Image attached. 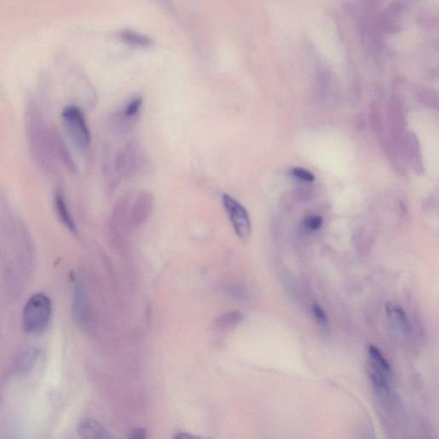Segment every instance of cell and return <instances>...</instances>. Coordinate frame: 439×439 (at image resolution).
Instances as JSON below:
<instances>
[{
  "label": "cell",
  "instance_id": "obj_1",
  "mask_svg": "<svg viewBox=\"0 0 439 439\" xmlns=\"http://www.w3.org/2000/svg\"><path fill=\"white\" fill-rule=\"evenodd\" d=\"M36 106H29L26 112V128L30 149L38 164L44 169L54 166L55 156L52 151L51 132L48 130Z\"/></svg>",
  "mask_w": 439,
  "mask_h": 439
},
{
  "label": "cell",
  "instance_id": "obj_2",
  "mask_svg": "<svg viewBox=\"0 0 439 439\" xmlns=\"http://www.w3.org/2000/svg\"><path fill=\"white\" fill-rule=\"evenodd\" d=\"M52 315L50 298L43 294H34L24 310V329L28 333H40L47 328Z\"/></svg>",
  "mask_w": 439,
  "mask_h": 439
},
{
  "label": "cell",
  "instance_id": "obj_3",
  "mask_svg": "<svg viewBox=\"0 0 439 439\" xmlns=\"http://www.w3.org/2000/svg\"><path fill=\"white\" fill-rule=\"evenodd\" d=\"M62 120L64 130L73 145L79 150L87 149L92 141V135L81 109L68 106L63 110Z\"/></svg>",
  "mask_w": 439,
  "mask_h": 439
},
{
  "label": "cell",
  "instance_id": "obj_4",
  "mask_svg": "<svg viewBox=\"0 0 439 439\" xmlns=\"http://www.w3.org/2000/svg\"><path fill=\"white\" fill-rule=\"evenodd\" d=\"M222 203L238 237L242 241H247L252 232L251 220L247 210L228 194L223 195Z\"/></svg>",
  "mask_w": 439,
  "mask_h": 439
},
{
  "label": "cell",
  "instance_id": "obj_5",
  "mask_svg": "<svg viewBox=\"0 0 439 439\" xmlns=\"http://www.w3.org/2000/svg\"><path fill=\"white\" fill-rule=\"evenodd\" d=\"M154 196L150 192L139 193L127 213V226L138 229L145 224L152 212Z\"/></svg>",
  "mask_w": 439,
  "mask_h": 439
},
{
  "label": "cell",
  "instance_id": "obj_6",
  "mask_svg": "<svg viewBox=\"0 0 439 439\" xmlns=\"http://www.w3.org/2000/svg\"><path fill=\"white\" fill-rule=\"evenodd\" d=\"M50 132L52 151H54L55 158H59L71 172L75 173L77 171V166L62 136L56 129H52Z\"/></svg>",
  "mask_w": 439,
  "mask_h": 439
},
{
  "label": "cell",
  "instance_id": "obj_7",
  "mask_svg": "<svg viewBox=\"0 0 439 439\" xmlns=\"http://www.w3.org/2000/svg\"><path fill=\"white\" fill-rule=\"evenodd\" d=\"M79 436L86 439L110 438L108 431L99 422L90 419H83L78 424Z\"/></svg>",
  "mask_w": 439,
  "mask_h": 439
},
{
  "label": "cell",
  "instance_id": "obj_8",
  "mask_svg": "<svg viewBox=\"0 0 439 439\" xmlns=\"http://www.w3.org/2000/svg\"><path fill=\"white\" fill-rule=\"evenodd\" d=\"M73 313L78 323L82 324L88 323L89 319V304L85 289L80 284L75 287Z\"/></svg>",
  "mask_w": 439,
  "mask_h": 439
},
{
  "label": "cell",
  "instance_id": "obj_9",
  "mask_svg": "<svg viewBox=\"0 0 439 439\" xmlns=\"http://www.w3.org/2000/svg\"><path fill=\"white\" fill-rule=\"evenodd\" d=\"M54 206L57 217H58L60 222L63 223L64 226L69 229L71 232H77V226H75L73 215H71L69 209H68L66 199H64L62 192H55Z\"/></svg>",
  "mask_w": 439,
  "mask_h": 439
},
{
  "label": "cell",
  "instance_id": "obj_10",
  "mask_svg": "<svg viewBox=\"0 0 439 439\" xmlns=\"http://www.w3.org/2000/svg\"><path fill=\"white\" fill-rule=\"evenodd\" d=\"M120 39L124 43L134 48H149L153 45V41L149 36L131 29H126L121 32Z\"/></svg>",
  "mask_w": 439,
  "mask_h": 439
},
{
  "label": "cell",
  "instance_id": "obj_11",
  "mask_svg": "<svg viewBox=\"0 0 439 439\" xmlns=\"http://www.w3.org/2000/svg\"><path fill=\"white\" fill-rule=\"evenodd\" d=\"M368 375L370 381L376 388L377 391L381 393H387L389 391V385L387 381V373H385L384 370L377 368V366L370 364L368 362Z\"/></svg>",
  "mask_w": 439,
  "mask_h": 439
},
{
  "label": "cell",
  "instance_id": "obj_12",
  "mask_svg": "<svg viewBox=\"0 0 439 439\" xmlns=\"http://www.w3.org/2000/svg\"><path fill=\"white\" fill-rule=\"evenodd\" d=\"M386 312L389 319L393 322L398 328L406 329L408 326V319L406 313L399 305L394 302H389L386 305Z\"/></svg>",
  "mask_w": 439,
  "mask_h": 439
},
{
  "label": "cell",
  "instance_id": "obj_13",
  "mask_svg": "<svg viewBox=\"0 0 439 439\" xmlns=\"http://www.w3.org/2000/svg\"><path fill=\"white\" fill-rule=\"evenodd\" d=\"M143 103L142 96H136L124 107L123 111L117 113L120 118L127 122L134 123V120L137 119L139 115L140 109H141Z\"/></svg>",
  "mask_w": 439,
  "mask_h": 439
},
{
  "label": "cell",
  "instance_id": "obj_14",
  "mask_svg": "<svg viewBox=\"0 0 439 439\" xmlns=\"http://www.w3.org/2000/svg\"><path fill=\"white\" fill-rule=\"evenodd\" d=\"M369 363L377 367L382 370H384L385 373L389 374L391 372V366L389 362L386 361L384 355L382 354L380 350L373 345H370L368 350Z\"/></svg>",
  "mask_w": 439,
  "mask_h": 439
},
{
  "label": "cell",
  "instance_id": "obj_15",
  "mask_svg": "<svg viewBox=\"0 0 439 439\" xmlns=\"http://www.w3.org/2000/svg\"><path fill=\"white\" fill-rule=\"evenodd\" d=\"M243 319L240 312H231L222 314L220 316L215 324L222 329H229L236 326Z\"/></svg>",
  "mask_w": 439,
  "mask_h": 439
},
{
  "label": "cell",
  "instance_id": "obj_16",
  "mask_svg": "<svg viewBox=\"0 0 439 439\" xmlns=\"http://www.w3.org/2000/svg\"><path fill=\"white\" fill-rule=\"evenodd\" d=\"M312 314L317 324H319L322 326H327L329 320L326 313L324 312V310L319 305L314 304L312 305Z\"/></svg>",
  "mask_w": 439,
  "mask_h": 439
},
{
  "label": "cell",
  "instance_id": "obj_17",
  "mask_svg": "<svg viewBox=\"0 0 439 439\" xmlns=\"http://www.w3.org/2000/svg\"><path fill=\"white\" fill-rule=\"evenodd\" d=\"M322 224H323V219L317 215H310L304 221L305 229L311 231L319 229Z\"/></svg>",
  "mask_w": 439,
  "mask_h": 439
},
{
  "label": "cell",
  "instance_id": "obj_18",
  "mask_svg": "<svg viewBox=\"0 0 439 439\" xmlns=\"http://www.w3.org/2000/svg\"><path fill=\"white\" fill-rule=\"evenodd\" d=\"M292 175L305 182H312L315 180L313 174L308 170L295 168L292 170Z\"/></svg>",
  "mask_w": 439,
  "mask_h": 439
},
{
  "label": "cell",
  "instance_id": "obj_19",
  "mask_svg": "<svg viewBox=\"0 0 439 439\" xmlns=\"http://www.w3.org/2000/svg\"><path fill=\"white\" fill-rule=\"evenodd\" d=\"M131 438L142 439L146 438V431L143 429H135L132 431Z\"/></svg>",
  "mask_w": 439,
  "mask_h": 439
},
{
  "label": "cell",
  "instance_id": "obj_20",
  "mask_svg": "<svg viewBox=\"0 0 439 439\" xmlns=\"http://www.w3.org/2000/svg\"><path fill=\"white\" fill-rule=\"evenodd\" d=\"M175 438L178 439H195V438H198V437L196 436H193V435L191 434H188V433H179L178 435H176L175 437H174Z\"/></svg>",
  "mask_w": 439,
  "mask_h": 439
}]
</instances>
